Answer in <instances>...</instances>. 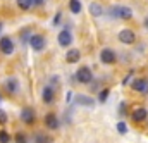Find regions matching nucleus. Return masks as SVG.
<instances>
[{"label": "nucleus", "mask_w": 148, "mask_h": 143, "mask_svg": "<svg viewBox=\"0 0 148 143\" xmlns=\"http://www.w3.org/2000/svg\"><path fill=\"white\" fill-rule=\"evenodd\" d=\"M112 17H121V19H131L133 17V10L126 5H115L110 9Z\"/></svg>", "instance_id": "f257e3e1"}, {"label": "nucleus", "mask_w": 148, "mask_h": 143, "mask_svg": "<svg viewBox=\"0 0 148 143\" xmlns=\"http://www.w3.org/2000/svg\"><path fill=\"white\" fill-rule=\"evenodd\" d=\"M76 79H77V83H81V85H88V83H91V79H93V72H91L90 67L83 66V67H79V69L76 71Z\"/></svg>", "instance_id": "f03ea898"}, {"label": "nucleus", "mask_w": 148, "mask_h": 143, "mask_svg": "<svg viewBox=\"0 0 148 143\" xmlns=\"http://www.w3.org/2000/svg\"><path fill=\"white\" fill-rule=\"evenodd\" d=\"M119 41L124 43V45H133L136 41V35L133 30H122L119 31Z\"/></svg>", "instance_id": "7ed1b4c3"}, {"label": "nucleus", "mask_w": 148, "mask_h": 143, "mask_svg": "<svg viewBox=\"0 0 148 143\" xmlns=\"http://www.w3.org/2000/svg\"><path fill=\"white\" fill-rule=\"evenodd\" d=\"M29 45L33 47V50L41 52V50L45 48V38H43L41 35H31V38H29Z\"/></svg>", "instance_id": "20e7f679"}, {"label": "nucleus", "mask_w": 148, "mask_h": 143, "mask_svg": "<svg viewBox=\"0 0 148 143\" xmlns=\"http://www.w3.org/2000/svg\"><path fill=\"white\" fill-rule=\"evenodd\" d=\"M100 59L103 64H114L115 62V52L112 48H103L100 52Z\"/></svg>", "instance_id": "39448f33"}, {"label": "nucleus", "mask_w": 148, "mask_h": 143, "mask_svg": "<svg viewBox=\"0 0 148 143\" xmlns=\"http://www.w3.org/2000/svg\"><path fill=\"white\" fill-rule=\"evenodd\" d=\"M0 50L3 54H12L14 52V43L9 36H2L0 38Z\"/></svg>", "instance_id": "423d86ee"}, {"label": "nucleus", "mask_w": 148, "mask_h": 143, "mask_svg": "<svg viewBox=\"0 0 148 143\" xmlns=\"http://www.w3.org/2000/svg\"><path fill=\"white\" fill-rule=\"evenodd\" d=\"M133 90L140 93H148V81L145 78H138L133 81Z\"/></svg>", "instance_id": "0eeeda50"}, {"label": "nucleus", "mask_w": 148, "mask_h": 143, "mask_svg": "<svg viewBox=\"0 0 148 143\" xmlns=\"http://www.w3.org/2000/svg\"><path fill=\"white\" fill-rule=\"evenodd\" d=\"M35 117H36V114H35L33 109L26 107V109L21 110V119H23L26 124H33V122H35Z\"/></svg>", "instance_id": "6e6552de"}, {"label": "nucleus", "mask_w": 148, "mask_h": 143, "mask_svg": "<svg viewBox=\"0 0 148 143\" xmlns=\"http://www.w3.org/2000/svg\"><path fill=\"white\" fill-rule=\"evenodd\" d=\"M5 90H7L10 95L17 93V91H19V81H17L16 78H7V79H5Z\"/></svg>", "instance_id": "1a4fd4ad"}, {"label": "nucleus", "mask_w": 148, "mask_h": 143, "mask_svg": "<svg viewBox=\"0 0 148 143\" xmlns=\"http://www.w3.org/2000/svg\"><path fill=\"white\" fill-rule=\"evenodd\" d=\"M71 43H73V35H71V31L64 30V31L59 33V45H60V47H69Z\"/></svg>", "instance_id": "9d476101"}, {"label": "nucleus", "mask_w": 148, "mask_h": 143, "mask_svg": "<svg viewBox=\"0 0 148 143\" xmlns=\"http://www.w3.org/2000/svg\"><path fill=\"white\" fill-rule=\"evenodd\" d=\"M131 117L136 121V122H141V121H145L148 117V110L145 107H138L133 110V114H131Z\"/></svg>", "instance_id": "9b49d317"}, {"label": "nucleus", "mask_w": 148, "mask_h": 143, "mask_svg": "<svg viewBox=\"0 0 148 143\" xmlns=\"http://www.w3.org/2000/svg\"><path fill=\"white\" fill-rule=\"evenodd\" d=\"M45 126L48 128V129H57L59 128V119H57V116L55 114H47L45 116Z\"/></svg>", "instance_id": "f8f14e48"}, {"label": "nucleus", "mask_w": 148, "mask_h": 143, "mask_svg": "<svg viewBox=\"0 0 148 143\" xmlns=\"http://www.w3.org/2000/svg\"><path fill=\"white\" fill-rule=\"evenodd\" d=\"M79 59H81V52H79L77 48H71V50H67V54H66V60H67L69 64H76V62H79Z\"/></svg>", "instance_id": "ddd939ff"}, {"label": "nucleus", "mask_w": 148, "mask_h": 143, "mask_svg": "<svg viewBox=\"0 0 148 143\" xmlns=\"http://www.w3.org/2000/svg\"><path fill=\"white\" fill-rule=\"evenodd\" d=\"M74 102H76L77 105H84V107L95 105V100L90 98V97H84V95H76V97H74Z\"/></svg>", "instance_id": "4468645a"}, {"label": "nucleus", "mask_w": 148, "mask_h": 143, "mask_svg": "<svg viewBox=\"0 0 148 143\" xmlns=\"http://www.w3.org/2000/svg\"><path fill=\"white\" fill-rule=\"evenodd\" d=\"M53 97H55V95H53V90H52L50 86H47V88L43 90V95H41V100H43L45 104H52V102H53Z\"/></svg>", "instance_id": "2eb2a0df"}, {"label": "nucleus", "mask_w": 148, "mask_h": 143, "mask_svg": "<svg viewBox=\"0 0 148 143\" xmlns=\"http://www.w3.org/2000/svg\"><path fill=\"white\" fill-rule=\"evenodd\" d=\"M90 12H91L95 17H98V16L103 14V7H102L98 2H93V3H90Z\"/></svg>", "instance_id": "dca6fc26"}, {"label": "nucleus", "mask_w": 148, "mask_h": 143, "mask_svg": "<svg viewBox=\"0 0 148 143\" xmlns=\"http://www.w3.org/2000/svg\"><path fill=\"white\" fill-rule=\"evenodd\" d=\"M69 9H71L73 14H79L81 12V2L79 0H71L69 2Z\"/></svg>", "instance_id": "f3484780"}, {"label": "nucleus", "mask_w": 148, "mask_h": 143, "mask_svg": "<svg viewBox=\"0 0 148 143\" xmlns=\"http://www.w3.org/2000/svg\"><path fill=\"white\" fill-rule=\"evenodd\" d=\"M33 5V0H17V7L21 10H29Z\"/></svg>", "instance_id": "a211bd4d"}, {"label": "nucleus", "mask_w": 148, "mask_h": 143, "mask_svg": "<svg viewBox=\"0 0 148 143\" xmlns=\"http://www.w3.org/2000/svg\"><path fill=\"white\" fill-rule=\"evenodd\" d=\"M10 142V135L7 131H0V143H9Z\"/></svg>", "instance_id": "6ab92c4d"}, {"label": "nucleus", "mask_w": 148, "mask_h": 143, "mask_svg": "<svg viewBox=\"0 0 148 143\" xmlns=\"http://www.w3.org/2000/svg\"><path fill=\"white\" fill-rule=\"evenodd\" d=\"M16 143H28V138H26V135L19 131V133L16 135Z\"/></svg>", "instance_id": "aec40b11"}, {"label": "nucleus", "mask_w": 148, "mask_h": 143, "mask_svg": "<svg viewBox=\"0 0 148 143\" xmlns=\"http://www.w3.org/2000/svg\"><path fill=\"white\" fill-rule=\"evenodd\" d=\"M117 131H119L121 135H124V133L127 131V126H126L124 122H117Z\"/></svg>", "instance_id": "412c9836"}, {"label": "nucleus", "mask_w": 148, "mask_h": 143, "mask_svg": "<svg viewBox=\"0 0 148 143\" xmlns=\"http://www.w3.org/2000/svg\"><path fill=\"white\" fill-rule=\"evenodd\" d=\"M5 122H7V114H5V110L0 109V124H5Z\"/></svg>", "instance_id": "4be33fe9"}, {"label": "nucleus", "mask_w": 148, "mask_h": 143, "mask_svg": "<svg viewBox=\"0 0 148 143\" xmlns=\"http://www.w3.org/2000/svg\"><path fill=\"white\" fill-rule=\"evenodd\" d=\"M107 95H109V90H103V91L100 93V97H98V98H100V102H103V100L107 98Z\"/></svg>", "instance_id": "5701e85b"}, {"label": "nucleus", "mask_w": 148, "mask_h": 143, "mask_svg": "<svg viewBox=\"0 0 148 143\" xmlns=\"http://www.w3.org/2000/svg\"><path fill=\"white\" fill-rule=\"evenodd\" d=\"M45 0H33V5H43Z\"/></svg>", "instance_id": "b1692460"}, {"label": "nucleus", "mask_w": 148, "mask_h": 143, "mask_svg": "<svg viewBox=\"0 0 148 143\" xmlns=\"http://www.w3.org/2000/svg\"><path fill=\"white\" fill-rule=\"evenodd\" d=\"M59 21H60V14H57V16H55V19H53V24H59Z\"/></svg>", "instance_id": "393cba45"}, {"label": "nucleus", "mask_w": 148, "mask_h": 143, "mask_svg": "<svg viewBox=\"0 0 148 143\" xmlns=\"http://www.w3.org/2000/svg\"><path fill=\"white\" fill-rule=\"evenodd\" d=\"M145 26H147V28H148V17H147V19H145Z\"/></svg>", "instance_id": "a878e982"}, {"label": "nucleus", "mask_w": 148, "mask_h": 143, "mask_svg": "<svg viewBox=\"0 0 148 143\" xmlns=\"http://www.w3.org/2000/svg\"><path fill=\"white\" fill-rule=\"evenodd\" d=\"M0 30H2V24H0Z\"/></svg>", "instance_id": "bb28decb"}]
</instances>
